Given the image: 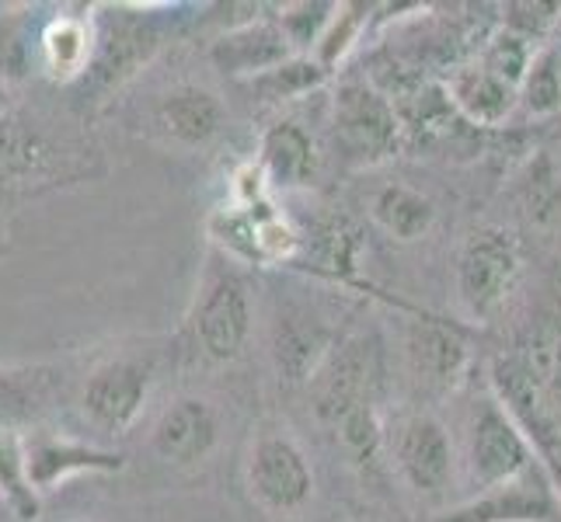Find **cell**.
<instances>
[{
    "label": "cell",
    "mask_w": 561,
    "mask_h": 522,
    "mask_svg": "<svg viewBox=\"0 0 561 522\" xmlns=\"http://www.w3.org/2000/svg\"><path fill=\"white\" fill-rule=\"evenodd\" d=\"M188 327L196 352L217 366L238 362L248 352L251 335H255V303H251V286L238 268L217 265L203 276Z\"/></svg>",
    "instance_id": "3"
},
{
    "label": "cell",
    "mask_w": 561,
    "mask_h": 522,
    "mask_svg": "<svg viewBox=\"0 0 561 522\" xmlns=\"http://www.w3.org/2000/svg\"><path fill=\"white\" fill-rule=\"evenodd\" d=\"M513 14H506V28L524 35L527 43H540L548 35V28L558 22L561 4H510Z\"/></svg>",
    "instance_id": "28"
},
{
    "label": "cell",
    "mask_w": 561,
    "mask_h": 522,
    "mask_svg": "<svg viewBox=\"0 0 561 522\" xmlns=\"http://www.w3.org/2000/svg\"><path fill=\"white\" fill-rule=\"evenodd\" d=\"M430 522H561V495L537 463L524 477L478 491L460 506L436 512Z\"/></svg>",
    "instance_id": "13"
},
{
    "label": "cell",
    "mask_w": 561,
    "mask_h": 522,
    "mask_svg": "<svg viewBox=\"0 0 561 522\" xmlns=\"http://www.w3.org/2000/svg\"><path fill=\"white\" fill-rule=\"evenodd\" d=\"M383 386V352L374 335H353L335 341L324 356L318 373L311 376V408L314 418L324 425L345 408L356 404H380Z\"/></svg>",
    "instance_id": "9"
},
{
    "label": "cell",
    "mask_w": 561,
    "mask_h": 522,
    "mask_svg": "<svg viewBox=\"0 0 561 522\" xmlns=\"http://www.w3.org/2000/svg\"><path fill=\"white\" fill-rule=\"evenodd\" d=\"M112 14L94 18V60L81 81L112 91L129 81L153 53L161 49V22L150 14V8L129 4V8H108Z\"/></svg>",
    "instance_id": "10"
},
{
    "label": "cell",
    "mask_w": 561,
    "mask_h": 522,
    "mask_svg": "<svg viewBox=\"0 0 561 522\" xmlns=\"http://www.w3.org/2000/svg\"><path fill=\"white\" fill-rule=\"evenodd\" d=\"M551 345L495 356L489 362V391L524 429L537 463L545 467L554 491L561 495V411L548 380Z\"/></svg>",
    "instance_id": "1"
},
{
    "label": "cell",
    "mask_w": 561,
    "mask_h": 522,
    "mask_svg": "<svg viewBox=\"0 0 561 522\" xmlns=\"http://www.w3.org/2000/svg\"><path fill=\"white\" fill-rule=\"evenodd\" d=\"M224 421L217 404L199 394H182L168 404L150 429V453L168 467H199L220 446Z\"/></svg>",
    "instance_id": "14"
},
{
    "label": "cell",
    "mask_w": 561,
    "mask_h": 522,
    "mask_svg": "<svg viewBox=\"0 0 561 522\" xmlns=\"http://www.w3.org/2000/svg\"><path fill=\"white\" fill-rule=\"evenodd\" d=\"M404 362L425 391L454 394L468 376L471 348L457 327L433 317H412L404 327Z\"/></svg>",
    "instance_id": "15"
},
{
    "label": "cell",
    "mask_w": 561,
    "mask_h": 522,
    "mask_svg": "<svg viewBox=\"0 0 561 522\" xmlns=\"http://www.w3.org/2000/svg\"><path fill=\"white\" fill-rule=\"evenodd\" d=\"M158 126L171 143H179L185 150L209 147L227 126V108L209 88L185 81L161 94Z\"/></svg>",
    "instance_id": "17"
},
{
    "label": "cell",
    "mask_w": 561,
    "mask_h": 522,
    "mask_svg": "<svg viewBox=\"0 0 561 522\" xmlns=\"http://www.w3.org/2000/svg\"><path fill=\"white\" fill-rule=\"evenodd\" d=\"M534 56H537L534 43H527L524 35H516L510 28H502V32H495L489 38V46L481 49L478 63L485 67L489 73H495L499 81H506L510 88L519 91V88H524V81H527V70L534 63Z\"/></svg>",
    "instance_id": "25"
},
{
    "label": "cell",
    "mask_w": 561,
    "mask_h": 522,
    "mask_svg": "<svg viewBox=\"0 0 561 522\" xmlns=\"http://www.w3.org/2000/svg\"><path fill=\"white\" fill-rule=\"evenodd\" d=\"M244 485L255 506L273 515H297L311 506L314 463L286 429H262L248 446Z\"/></svg>",
    "instance_id": "7"
},
{
    "label": "cell",
    "mask_w": 561,
    "mask_h": 522,
    "mask_svg": "<svg viewBox=\"0 0 561 522\" xmlns=\"http://www.w3.org/2000/svg\"><path fill=\"white\" fill-rule=\"evenodd\" d=\"M374 11H377L374 4H339L332 25L324 28L321 43L311 53L328 73H335L345 63V56L356 49V43H363L366 22H370Z\"/></svg>",
    "instance_id": "24"
},
{
    "label": "cell",
    "mask_w": 561,
    "mask_h": 522,
    "mask_svg": "<svg viewBox=\"0 0 561 522\" xmlns=\"http://www.w3.org/2000/svg\"><path fill=\"white\" fill-rule=\"evenodd\" d=\"M25 436H11V432H0V501L22 519V522H35L38 519V498L25 477V446H22Z\"/></svg>",
    "instance_id": "23"
},
{
    "label": "cell",
    "mask_w": 561,
    "mask_h": 522,
    "mask_svg": "<svg viewBox=\"0 0 561 522\" xmlns=\"http://www.w3.org/2000/svg\"><path fill=\"white\" fill-rule=\"evenodd\" d=\"M43 70L56 84H81L94 60V18L84 14H56L38 35Z\"/></svg>",
    "instance_id": "20"
},
{
    "label": "cell",
    "mask_w": 561,
    "mask_h": 522,
    "mask_svg": "<svg viewBox=\"0 0 561 522\" xmlns=\"http://www.w3.org/2000/svg\"><path fill=\"white\" fill-rule=\"evenodd\" d=\"M339 4H332V0H300V4H286L279 8L276 22L283 25L286 38L294 43V49L300 56H311L314 46L321 43L324 28L332 25Z\"/></svg>",
    "instance_id": "26"
},
{
    "label": "cell",
    "mask_w": 561,
    "mask_h": 522,
    "mask_svg": "<svg viewBox=\"0 0 561 522\" xmlns=\"http://www.w3.org/2000/svg\"><path fill=\"white\" fill-rule=\"evenodd\" d=\"M259 167L265 171L268 188L297 192L311 188L321 167V153L314 137L297 119H276L262 132L259 143Z\"/></svg>",
    "instance_id": "18"
},
{
    "label": "cell",
    "mask_w": 561,
    "mask_h": 522,
    "mask_svg": "<svg viewBox=\"0 0 561 522\" xmlns=\"http://www.w3.org/2000/svg\"><path fill=\"white\" fill-rule=\"evenodd\" d=\"M153 383H158V362L147 352H112L99 359L81 376L73 391L77 408L84 421L102 436H129V429L144 418Z\"/></svg>",
    "instance_id": "2"
},
{
    "label": "cell",
    "mask_w": 561,
    "mask_h": 522,
    "mask_svg": "<svg viewBox=\"0 0 561 522\" xmlns=\"http://www.w3.org/2000/svg\"><path fill=\"white\" fill-rule=\"evenodd\" d=\"M519 279L524 251L506 227H478L457 255V300L471 321L485 324L506 311Z\"/></svg>",
    "instance_id": "4"
},
{
    "label": "cell",
    "mask_w": 561,
    "mask_h": 522,
    "mask_svg": "<svg viewBox=\"0 0 561 522\" xmlns=\"http://www.w3.org/2000/svg\"><path fill=\"white\" fill-rule=\"evenodd\" d=\"M332 132L342 158L353 164H377L398 150L401 115L391 94L366 77H345L332 98Z\"/></svg>",
    "instance_id": "8"
},
{
    "label": "cell",
    "mask_w": 561,
    "mask_h": 522,
    "mask_svg": "<svg viewBox=\"0 0 561 522\" xmlns=\"http://www.w3.org/2000/svg\"><path fill=\"white\" fill-rule=\"evenodd\" d=\"M443 94H447L454 112H460L471 126H485V129L502 126L519 105V91L510 88L506 81H499L478 60L454 67L447 81H443Z\"/></svg>",
    "instance_id": "19"
},
{
    "label": "cell",
    "mask_w": 561,
    "mask_h": 522,
    "mask_svg": "<svg viewBox=\"0 0 561 522\" xmlns=\"http://www.w3.org/2000/svg\"><path fill=\"white\" fill-rule=\"evenodd\" d=\"M294 56H300V53L286 38V32L276 18H255V22H244L238 28L217 35V43L209 46V63L217 67L224 77H234V81H241V84L283 67L286 60H294Z\"/></svg>",
    "instance_id": "16"
},
{
    "label": "cell",
    "mask_w": 561,
    "mask_h": 522,
    "mask_svg": "<svg viewBox=\"0 0 561 522\" xmlns=\"http://www.w3.org/2000/svg\"><path fill=\"white\" fill-rule=\"evenodd\" d=\"M537 467V456L524 429L513 421V415L502 408L492 391L481 394L468 421H463V471H468L471 491H489L499 485L524 477Z\"/></svg>",
    "instance_id": "5"
},
{
    "label": "cell",
    "mask_w": 561,
    "mask_h": 522,
    "mask_svg": "<svg viewBox=\"0 0 561 522\" xmlns=\"http://www.w3.org/2000/svg\"><path fill=\"white\" fill-rule=\"evenodd\" d=\"M73 386L64 362H0V432L28 436L60 415Z\"/></svg>",
    "instance_id": "11"
},
{
    "label": "cell",
    "mask_w": 561,
    "mask_h": 522,
    "mask_svg": "<svg viewBox=\"0 0 561 522\" xmlns=\"http://www.w3.org/2000/svg\"><path fill=\"white\" fill-rule=\"evenodd\" d=\"M519 105L530 115H554L561 108V56L558 49H537L527 70V81L519 88Z\"/></svg>",
    "instance_id": "27"
},
{
    "label": "cell",
    "mask_w": 561,
    "mask_h": 522,
    "mask_svg": "<svg viewBox=\"0 0 561 522\" xmlns=\"http://www.w3.org/2000/svg\"><path fill=\"white\" fill-rule=\"evenodd\" d=\"M387 463L419 498H443L454 485V436L433 411H401L387 421Z\"/></svg>",
    "instance_id": "6"
},
{
    "label": "cell",
    "mask_w": 561,
    "mask_h": 522,
    "mask_svg": "<svg viewBox=\"0 0 561 522\" xmlns=\"http://www.w3.org/2000/svg\"><path fill=\"white\" fill-rule=\"evenodd\" d=\"M25 446V477L32 491L43 498L67 480L81 474H119L126 467V456L115 450H102L94 442L73 439L67 432H56L53 425L35 429L22 439Z\"/></svg>",
    "instance_id": "12"
},
{
    "label": "cell",
    "mask_w": 561,
    "mask_h": 522,
    "mask_svg": "<svg viewBox=\"0 0 561 522\" xmlns=\"http://www.w3.org/2000/svg\"><path fill=\"white\" fill-rule=\"evenodd\" d=\"M436 202L409 182H387L370 199L374 223L398 244H415L430 237V230L436 227Z\"/></svg>",
    "instance_id": "21"
},
{
    "label": "cell",
    "mask_w": 561,
    "mask_h": 522,
    "mask_svg": "<svg viewBox=\"0 0 561 522\" xmlns=\"http://www.w3.org/2000/svg\"><path fill=\"white\" fill-rule=\"evenodd\" d=\"M328 77L332 73H328L314 56H294V60H286L283 67L255 77V81H248V88L255 91L262 102L279 105V102H294V98H304V94L318 91Z\"/></svg>",
    "instance_id": "22"
}]
</instances>
